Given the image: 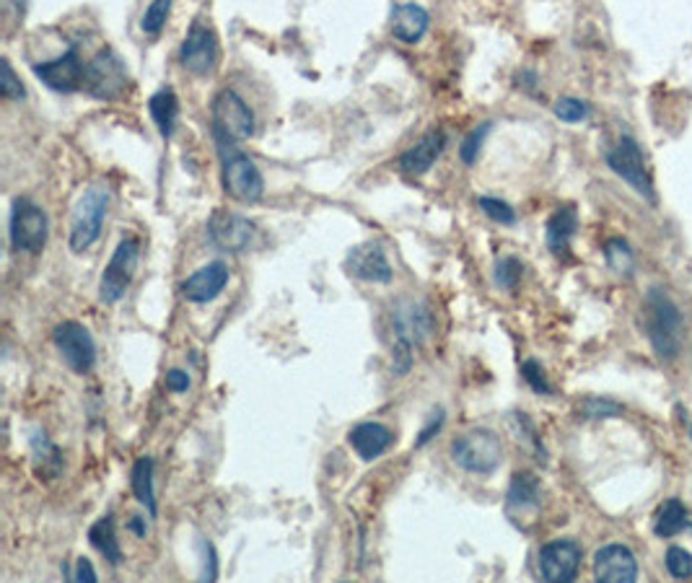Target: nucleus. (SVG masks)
<instances>
[{
  "label": "nucleus",
  "instance_id": "obj_1",
  "mask_svg": "<svg viewBox=\"0 0 692 583\" xmlns=\"http://www.w3.org/2000/svg\"><path fill=\"white\" fill-rule=\"evenodd\" d=\"M643 324L653 353L659 361L672 363L680 358L684 345V319L672 295L661 285L649 288L643 301Z\"/></svg>",
  "mask_w": 692,
  "mask_h": 583
},
{
  "label": "nucleus",
  "instance_id": "obj_2",
  "mask_svg": "<svg viewBox=\"0 0 692 583\" xmlns=\"http://www.w3.org/2000/svg\"><path fill=\"white\" fill-rule=\"evenodd\" d=\"M451 459L464 472L488 478L503 464V441L490 428H472L451 441Z\"/></svg>",
  "mask_w": 692,
  "mask_h": 583
},
{
  "label": "nucleus",
  "instance_id": "obj_3",
  "mask_svg": "<svg viewBox=\"0 0 692 583\" xmlns=\"http://www.w3.org/2000/svg\"><path fill=\"white\" fill-rule=\"evenodd\" d=\"M109 187L107 184H91L89 190L81 194L78 205L70 215V239L68 244L76 254L86 252L97 244L101 237V225H104L107 208H109Z\"/></svg>",
  "mask_w": 692,
  "mask_h": 583
},
{
  "label": "nucleus",
  "instance_id": "obj_4",
  "mask_svg": "<svg viewBox=\"0 0 692 583\" xmlns=\"http://www.w3.org/2000/svg\"><path fill=\"white\" fill-rule=\"evenodd\" d=\"M210 122H213V135L221 145H233L254 135V112L244 99L233 89H223L215 93L210 104Z\"/></svg>",
  "mask_w": 692,
  "mask_h": 583
},
{
  "label": "nucleus",
  "instance_id": "obj_5",
  "mask_svg": "<svg viewBox=\"0 0 692 583\" xmlns=\"http://www.w3.org/2000/svg\"><path fill=\"white\" fill-rule=\"evenodd\" d=\"M604 159H606V167H610L614 174H618L622 182L630 187V190L641 194L643 200L656 202V190H653L649 163H645V155L633 135L622 132V135L618 138V143L604 153Z\"/></svg>",
  "mask_w": 692,
  "mask_h": 583
},
{
  "label": "nucleus",
  "instance_id": "obj_6",
  "mask_svg": "<svg viewBox=\"0 0 692 583\" xmlns=\"http://www.w3.org/2000/svg\"><path fill=\"white\" fill-rule=\"evenodd\" d=\"M8 237L16 252L42 254L50 239V218L44 208L34 200L19 198L11 208V223H8Z\"/></svg>",
  "mask_w": 692,
  "mask_h": 583
},
{
  "label": "nucleus",
  "instance_id": "obj_7",
  "mask_svg": "<svg viewBox=\"0 0 692 583\" xmlns=\"http://www.w3.org/2000/svg\"><path fill=\"white\" fill-rule=\"evenodd\" d=\"M140 262V239L138 237H124L117 249L109 257L104 272L99 280V299L109 303H120L124 293L130 291L132 280H136Z\"/></svg>",
  "mask_w": 692,
  "mask_h": 583
},
{
  "label": "nucleus",
  "instance_id": "obj_8",
  "mask_svg": "<svg viewBox=\"0 0 692 583\" xmlns=\"http://www.w3.org/2000/svg\"><path fill=\"white\" fill-rule=\"evenodd\" d=\"M128 83H130L128 68H124L120 54L109 50V47L97 52V58L86 66V91H89L93 99L101 101L120 99L124 89H128Z\"/></svg>",
  "mask_w": 692,
  "mask_h": 583
},
{
  "label": "nucleus",
  "instance_id": "obj_9",
  "mask_svg": "<svg viewBox=\"0 0 692 583\" xmlns=\"http://www.w3.org/2000/svg\"><path fill=\"white\" fill-rule=\"evenodd\" d=\"M52 342L54 348H58V353L62 355V361H66L76 373L86 376V373L93 371V365H97V340H93L89 326L68 319V322H60L54 326Z\"/></svg>",
  "mask_w": 692,
  "mask_h": 583
},
{
  "label": "nucleus",
  "instance_id": "obj_10",
  "mask_svg": "<svg viewBox=\"0 0 692 583\" xmlns=\"http://www.w3.org/2000/svg\"><path fill=\"white\" fill-rule=\"evenodd\" d=\"M205 233H208V241L218 249V252L239 254L252 247L254 223L244 215L233 213V210L218 208L208 218Z\"/></svg>",
  "mask_w": 692,
  "mask_h": 583
},
{
  "label": "nucleus",
  "instance_id": "obj_11",
  "mask_svg": "<svg viewBox=\"0 0 692 583\" xmlns=\"http://www.w3.org/2000/svg\"><path fill=\"white\" fill-rule=\"evenodd\" d=\"M223 190L237 202H257L264 194V177L249 155L233 151L223 159Z\"/></svg>",
  "mask_w": 692,
  "mask_h": 583
},
{
  "label": "nucleus",
  "instance_id": "obj_12",
  "mask_svg": "<svg viewBox=\"0 0 692 583\" xmlns=\"http://www.w3.org/2000/svg\"><path fill=\"white\" fill-rule=\"evenodd\" d=\"M86 66H89V62L81 60L78 47H70V50L62 52L60 58L37 62L31 70H34V76L47 86V89L58 93H73L86 89Z\"/></svg>",
  "mask_w": 692,
  "mask_h": 583
},
{
  "label": "nucleus",
  "instance_id": "obj_13",
  "mask_svg": "<svg viewBox=\"0 0 692 583\" xmlns=\"http://www.w3.org/2000/svg\"><path fill=\"white\" fill-rule=\"evenodd\" d=\"M583 550L575 540H552L540 547V575L550 583H571L581 571Z\"/></svg>",
  "mask_w": 692,
  "mask_h": 583
},
{
  "label": "nucleus",
  "instance_id": "obj_14",
  "mask_svg": "<svg viewBox=\"0 0 692 583\" xmlns=\"http://www.w3.org/2000/svg\"><path fill=\"white\" fill-rule=\"evenodd\" d=\"M182 66L194 76H210L218 66V37L208 23L194 21L187 31L182 50H179Z\"/></svg>",
  "mask_w": 692,
  "mask_h": 583
},
{
  "label": "nucleus",
  "instance_id": "obj_15",
  "mask_svg": "<svg viewBox=\"0 0 692 583\" xmlns=\"http://www.w3.org/2000/svg\"><path fill=\"white\" fill-rule=\"evenodd\" d=\"M392 330L394 340H408L412 345H423V342L435 332V316L425 301H400L392 311Z\"/></svg>",
  "mask_w": 692,
  "mask_h": 583
},
{
  "label": "nucleus",
  "instance_id": "obj_16",
  "mask_svg": "<svg viewBox=\"0 0 692 583\" xmlns=\"http://www.w3.org/2000/svg\"><path fill=\"white\" fill-rule=\"evenodd\" d=\"M345 270L350 275L363 280V283L373 285H387L392 283L394 270L387 260L384 247L377 244V241H365V244H358L348 252L345 257Z\"/></svg>",
  "mask_w": 692,
  "mask_h": 583
},
{
  "label": "nucleus",
  "instance_id": "obj_17",
  "mask_svg": "<svg viewBox=\"0 0 692 583\" xmlns=\"http://www.w3.org/2000/svg\"><path fill=\"white\" fill-rule=\"evenodd\" d=\"M594 579L599 583H633L638 581V560L628 544L610 542L594 552Z\"/></svg>",
  "mask_w": 692,
  "mask_h": 583
},
{
  "label": "nucleus",
  "instance_id": "obj_18",
  "mask_svg": "<svg viewBox=\"0 0 692 583\" xmlns=\"http://www.w3.org/2000/svg\"><path fill=\"white\" fill-rule=\"evenodd\" d=\"M542 509V482L532 472H517L511 478L509 493H505V513L513 524L532 519Z\"/></svg>",
  "mask_w": 692,
  "mask_h": 583
},
{
  "label": "nucleus",
  "instance_id": "obj_19",
  "mask_svg": "<svg viewBox=\"0 0 692 583\" xmlns=\"http://www.w3.org/2000/svg\"><path fill=\"white\" fill-rule=\"evenodd\" d=\"M229 280H231L229 264L215 260V262L202 264L200 270H194L192 275L179 285V291H182V295L190 303H210L223 293V288L229 285Z\"/></svg>",
  "mask_w": 692,
  "mask_h": 583
},
{
  "label": "nucleus",
  "instance_id": "obj_20",
  "mask_svg": "<svg viewBox=\"0 0 692 583\" xmlns=\"http://www.w3.org/2000/svg\"><path fill=\"white\" fill-rule=\"evenodd\" d=\"M348 443L353 446V451L363 462H377L379 456H384L389 449L394 446V433L392 428H387L384 423H377V420H363L350 428Z\"/></svg>",
  "mask_w": 692,
  "mask_h": 583
},
{
  "label": "nucleus",
  "instance_id": "obj_21",
  "mask_svg": "<svg viewBox=\"0 0 692 583\" xmlns=\"http://www.w3.org/2000/svg\"><path fill=\"white\" fill-rule=\"evenodd\" d=\"M443 145H447V132L428 130L415 145H410L408 151L400 155V161L397 163H400V169L408 177H423L431 171L433 163L439 161V155L443 153Z\"/></svg>",
  "mask_w": 692,
  "mask_h": 583
},
{
  "label": "nucleus",
  "instance_id": "obj_22",
  "mask_svg": "<svg viewBox=\"0 0 692 583\" xmlns=\"http://www.w3.org/2000/svg\"><path fill=\"white\" fill-rule=\"evenodd\" d=\"M29 454L31 466H34V474L39 480L54 482L62 478V472H66V456H62V449L44 431H31Z\"/></svg>",
  "mask_w": 692,
  "mask_h": 583
},
{
  "label": "nucleus",
  "instance_id": "obj_23",
  "mask_svg": "<svg viewBox=\"0 0 692 583\" xmlns=\"http://www.w3.org/2000/svg\"><path fill=\"white\" fill-rule=\"evenodd\" d=\"M575 231H579V210L573 205H560L544 225V239H548L550 252L560 260H568Z\"/></svg>",
  "mask_w": 692,
  "mask_h": 583
},
{
  "label": "nucleus",
  "instance_id": "obj_24",
  "mask_svg": "<svg viewBox=\"0 0 692 583\" xmlns=\"http://www.w3.org/2000/svg\"><path fill=\"white\" fill-rule=\"evenodd\" d=\"M431 27V13L420 3H400L392 8V34L402 44H418Z\"/></svg>",
  "mask_w": 692,
  "mask_h": 583
},
{
  "label": "nucleus",
  "instance_id": "obj_25",
  "mask_svg": "<svg viewBox=\"0 0 692 583\" xmlns=\"http://www.w3.org/2000/svg\"><path fill=\"white\" fill-rule=\"evenodd\" d=\"M156 462L151 456H140L130 470V490L136 495V501L143 505V509L156 516L159 513V501H156V482H153Z\"/></svg>",
  "mask_w": 692,
  "mask_h": 583
},
{
  "label": "nucleus",
  "instance_id": "obj_26",
  "mask_svg": "<svg viewBox=\"0 0 692 583\" xmlns=\"http://www.w3.org/2000/svg\"><path fill=\"white\" fill-rule=\"evenodd\" d=\"M148 112H151L161 138L169 140L171 135H174V130L179 124V99H177L174 89L163 86V89L156 91L153 97L148 99Z\"/></svg>",
  "mask_w": 692,
  "mask_h": 583
},
{
  "label": "nucleus",
  "instance_id": "obj_27",
  "mask_svg": "<svg viewBox=\"0 0 692 583\" xmlns=\"http://www.w3.org/2000/svg\"><path fill=\"white\" fill-rule=\"evenodd\" d=\"M89 542H91V547L97 550L109 565L117 567L122 563V544H120V540H117V526H114L112 513H107V516L93 521L91 529H89Z\"/></svg>",
  "mask_w": 692,
  "mask_h": 583
},
{
  "label": "nucleus",
  "instance_id": "obj_28",
  "mask_svg": "<svg viewBox=\"0 0 692 583\" xmlns=\"http://www.w3.org/2000/svg\"><path fill=\"white\" fill-rule=\"evenodd\" d=\"M690 524L692 521L688 505H684L680 497H669L666 503L659 505L656 519H653V532H656V536L669 540V536H676L682 534L684 529H690Z\"/></svg>",
  "mask_w": 692,
  "mask_h": 583
},
{
  "label": "nucleus",
  "instance_id": "obj_29",
  "mask_svg": "<svg viewBox=\"0 0 692 583\" xmlns=\"http://www.w3.org/2000/svg\"><path fill=\"white\" fill-rule=\"evenodd\" d=\"M511 428L517 433V441L524 446L529 454H532L536 462H548V449H544L542 435L536 431V425L532 423V418L526 412H511Z\"/></svg>",
  "mask_w": 692,
  "mask_h": 583
},
{
  "label": "nucleus",
  "instance_id": "obj_30",
  "mask_svg": "<svg viewBox=\"0 0 692 583\" xmlns=\"http://www.w3.org/2000/svg\"><path fill=\"white\" fill-rule=\"evenodd\" d=\"M604 260H606V268H610L612 272H618V275H622V278L633 275L635 252H633V247H630L628 239H622V237L606 239Z\"/></svg>",
  "mask_w": 692,
  "mask_h": 583
},
{
  "label": "nucleus",
  "instance_id": "obj_31",
  "mask_svg": "<svg viewBox=\"0 0 692 583\" xmlns=\"http://www.w3.org/2000/svg\"><path fill=\"white\" fill-rule=\"evenodd\" d=\"M495 285L503 288V291H517L521 285V278H524V264H521L519 257L505 254L495 262Z\"/></svg>",
  "mask_w": 692,
  "mask_h": 583
},
{
  "label": "nucleus",
  "instance_id": "obj_32",
  "mask_svg": "<svg viewBox=\"0 0 692 583\" xmlns=\"http://www.w3.org/2000/svg\"><path fill=\"white\" fill-rule=\"evenodd\" d=\"M625 408L620 402L606 400V396H586L579 404V415L583 420H604V418H620Z\"/></svg>",
  "mask_w": 692,
  "mask_h": 583
},
{
  "label": "nucleus",
  "instance_id": "obj_33",
  "mask_svg": "<svg viewBox=\"0 0 692 583\" xmlns=\"http://www.w3.org/2000/svg\"><path fill=\"white\" fill-rule=\"evenodd\" d=\"M490 130H493V122H482V124H478V128L470 130L464 135L462 145H459V159H462L467 167L478 163V155L482 151V145H485Z\"/></svg>",
  "mask_w": 692,
  "mask_h": 583
},
{
  "label": "nucleus",
  "instance_id": "obj_34",
  "mask_svg": "<svg viewBox=\"0 0 692 583\" xmlns=\"http://www.w3.org/2000/svg\"><path fill=\"white\" fill-rule=\"evenodd\" d=\"M171 3H174V0H151V6L146 8L140 27H143L148 37H159L163 27H167L169 13H171Z\"/></svg>",
  "mask_w": 692,
  "mask_h": 583
},
{
  "label": "nucleus",
  "instance_id": "obj_35",
  "mask_svg": "<svg viewBox=\"0 0 692 583\" xmlns=\"http://www.w3.org/2000/svg\"><path fill=\"white\" fill-rule=\"evenodd\" d=\"M0 97L6 101H23L27 99V89H23V81L16 76V70L11 66V60L3 58L0 60Z\"/></svg>",
  "mask_w": 692,
  "mask_h": 583
},
{
  "label": "nucleus",
  "instance_id": "obj_36",
  "mask_svg": "<svg viewBox=\"0 0 692 583\" xmlns=\"http://www.w3.org/2000/svg\"><path fill=\"white\" fill-rule=\"evenodd\" d=\"M521 379L526 381L529 389H532L534 394H542V396L552 394V384H550L548 373H544L542 363L534 361V358H529V361L521 363Z\"/></svg>",
  "mask_w": 692,
  "mask_h": 583
},
{
  "label": "nucleus",
  "instance_id": "obj_37",
  "mask_svg": "<svg viewBox=\"0 0 692 583\" xmlns=\"http://www.w3.org/2000/svg\"><path fill=\"white\" fill-rule=\"evenodd\" d=\"M664 565L672 579L676 581H684L692 575V552H688L684 547H676V544H672V547L666 550L664 555Z\"/></svg>",
  "mask_w": 692,
  "mask_h": 583
},
{
  "label": "nucleus",
  "instance_id": "obj_38",
  "mask_svg": "<svg viewBox=\"0 0 692 583\" xmlns=\"http://www.w3.org/2000/svg\"><path fill=\"white\" fill-rule=\"evenodd\" d=\"M589 114H591V107L586 104V101H581L575 97H563V99L555 101V117L560 122L575 124V122L586 120Z\"/></svg>",
  "mask_w": 692,
  "mask_h": 583
},
{
  "label": "nucleus",
  "instance_id": "obj_39",
  "mask_svg": "<svg viewBox=\"0 0 692 583\" xmlns=\"http://www.w3.org/2000/svg\"><path fill=\"white\" fill-rule=\"evenodd\" d=\"M478 208L490 218V221H495V223H501V225H513V223H517V210H513L505 200L478 198Z\"/></svg>",
  "mask_w": 692,
  "mask_h": 583
},
{
  "label": "nucleus",
  "instance_id": "obj_40",
  "mask_svg": "<svg viewBox=\"0 0 692 583\" xmlns=\"http://www.w3.org/2000/svg\"><path fill=\"white\" fill-rule=\"evenodd\" d=\"M412 363H415V345L408 340L392 342V373L397 376H408Z\"/></svg>",
  "mask_w": 692,
  "mask_h": 583
},
{
  "label": "nucleus",
  "instance_id": "obj_41",
  "mask_svg": "<svg viewBox=\"0 0 692 583\" xmlns=\"http://www.w3.org/2000/svg\"><path fill=\"white\" fill-rule=\"evenodd\" d=\"M202 550V581H215L218 579V555L215 547L208 540L200 542Z\"/></svg>",
  "mask_w": 692,
  "mask_h": 583
},
{
  "label": "nucleus",
  "instance_id": "obj_42",
  "mask_svg": "<svg viewBox=\"0 0 692 583\" xmlns=\"http://www.w3.org/2000/svg\"><path fill=\"white\" fill-rule=\"evenodd\" d=\"M443 420H447V415H443V410H435L433 415H431V420H428V423H425L423 431L418 433V439H415V446H418V449H423L428 441H433V435L439 433L441 428H443Z\"/></svg>",
  "mask_w": 692,
  "mask_h": 583
},
{
  "label": "nucleus",
  "instance_id": "obj_43",
  "mask_svg": "<svg viewBox=\"0 0 692 583\" xmlns=\"http://www.w3.org/2000/svg\"><path fill=\"white\" fill-rule=\"evenodd\" d=\"M190 373L187 371H182V369H171L169 373H167V389L169 392H174V394H184L187 389H190Z\"/></svg>",
  "mask_w": 692,
  "mask_h": 583
},
{
  "label": "nucleus",
  "instance_id": "obj_44",
  "mask_svg": "<svg viewBox=\"0 0 692 583\" xmlns=\"http://www.w3.org/2000/svg\"><path fill=\"white\" fill-rule=\"evenodd\" d=\"M99 575L97 571H93L91 560L89 557H78L76 560V571H73V581H86V583H93Z\"/></svg>",
  "mask_w": 692,
  "mask_h": 583
},
{
  "label": "nucleus",
  "instance_id": "obj_45",
  "mask_svg": "<svg viewBox=\"0 0 692 583\" xmlns=\"http://www.w3.org/2000/svg\"><path fill=\"white\" fill-rule=\"evenodd\" d=\"M128 529H130V532L136 534V536H140V540H143V536L148 534V524H146V519H143V516H132Z\"/></svg>",
  "mask_w": 692,
  "mask_h": 583
},
{
  "label": "nucleus",
  "instance_id": "obj_46",
  "mask_svg": "<svg viewBox=\"0 0 692 583\" xmlns=\"http://www.w3.org/2000/svg\"><path fill=\"white\" fill-rule=\"evenodd\" d=\"M682 420H684V418H682ZM684 425H688V433H690V439H692V423H690V420H684Z\"/></svg>",
  "mask_w": 692,
  "mask_h": 583
}]
</instances>
